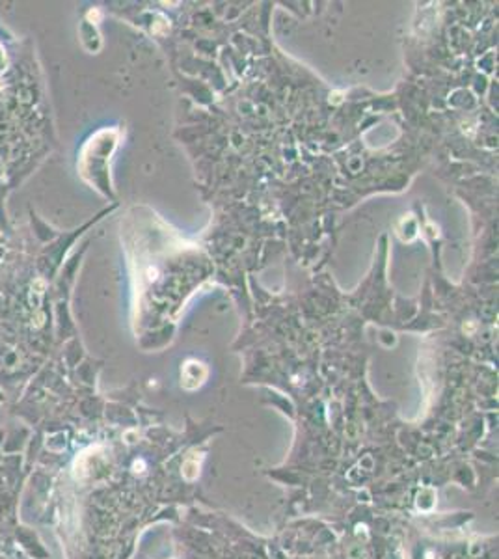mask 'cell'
Returning <instances> with one entry per match:
<instances>
[{
	"instance_id": "7a4b0ae2",
	"label": "cell",
	"mask_w": 499,
	"mask_h": 559,
	"mask_svg": "<svg viewBox=\"0 0 499 559\" xmlns=\"http://www.w3.org/2000/svg\"><path fill=\"white\" fill-rule=\"evenodd\" d=\"M203 459V455L194 457L190 455L186 457V461L183 462V477L188 479V481H194L198 475H200V462Z\"/></svg>"
},
{
	"instance_id": "6da1fadb",
	"label": "cell",
	"mask_w": 499,
	"mask_h": 559,
	"mask_svg": "<svg viewBox=\"0 0 499 559\" xmlns=\"http://www.w3.org/2000/svg\"><path fill=\"white\" fill-rule=\"evenodd\" d=\"M192 369H194L192 373H190L188 369H183V384H184V388H188V390H192V388H196V386H200L201 382H203V379H205V375H207L205 367L198 362H192Z\"/></svg>"
}]
</instances>
